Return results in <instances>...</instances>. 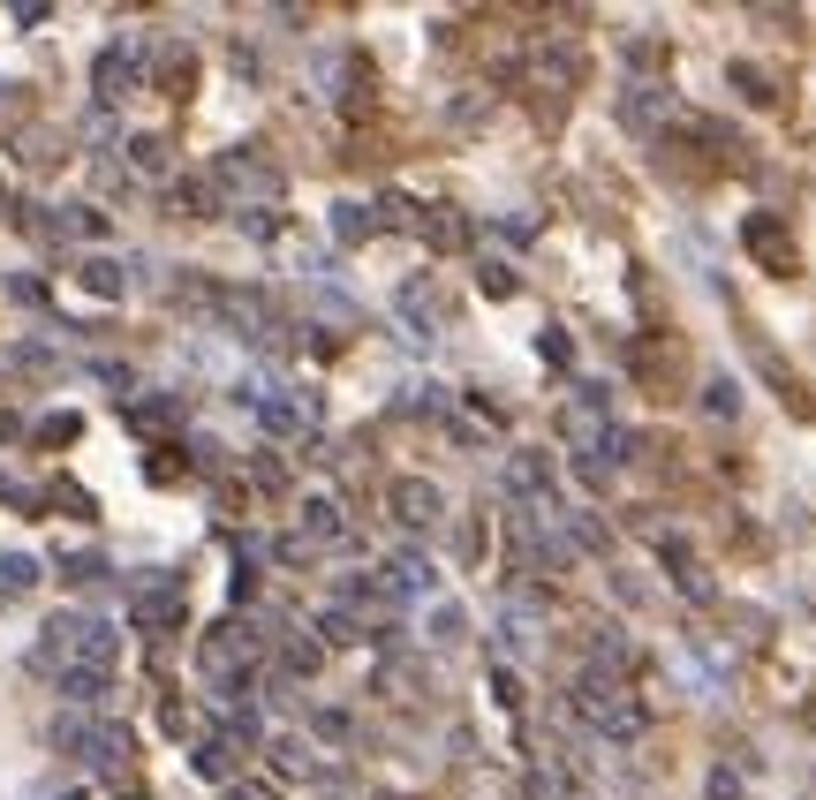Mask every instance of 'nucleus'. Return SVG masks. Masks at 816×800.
<instances>
[{
    "label": "nucleus",
    "instance_id": "1",
    "mask_svg": "<svg viewBox=\"0 0 816 800\" xmlns=\"http://www.w3.org/2000/svg\"><path fill=\"white\" fill-rule=\"evenodd\" d=\"M748 242L764 250V264H772V272H794V250H786V235H778L772 219H748Z\"/></svg>",
    "mask_w": 816,
    "mask_h": 800
},
{
    "label": "nucleus",
    "instance_id": "2",
    "mask_svg": "<svg viewBox=\"0 0 816 800\" xmlns=\"http://www.w3.org/2000/svg\"><path fill=\"white\" fill-rule=\"evenodd\" d=\"M8 430H16V423H8V416H0V438H8Z\"/></svg>",
    "mask_w": 816,
    "mask_h": 800
}]
</instances>
